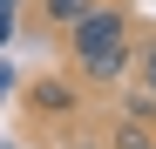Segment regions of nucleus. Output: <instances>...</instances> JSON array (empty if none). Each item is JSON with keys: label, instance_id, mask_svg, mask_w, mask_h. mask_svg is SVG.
Here are the masks:
<instances>
[{"label": "nucleus", "instance_id": "nucleus-6", "mask_svg": "<svg viewBox=\"0 0 156 149\" xmlns=\"http://www.w3.org/2000/svg\"><path fill=\"white\" fill-rule=\"evenodd\" d=\"M122 122H143V129H149V122H156V95H149L143 81H136V88L122 95Z\"/></svg>", "mask_w": 156, "mask_h": 149}, {"label": "nucleus", "instance_id": "nucleus-7", "mask_svg": "<svg viewBox=\"0 0 156 149\" xmlns=\"http://www.w3.org/2000/svg\"><path fill=\"white\" fill-rule=\"evenodd\" d=\"M136 81L156 95V41H143V54H136Z\"/></svg>", "mask_w": 156, "mask_h": 149}, {"label": "nucleus", "instance_id": "nucleus-3", "mask_svg": "<svg viewBox=\"0 0 156 149\" xmlns=\"http://www.w3.org/2000/svg\"><path fill=\"white\" fill-rule=\"evenodd\" d=\"M27 102H34L41 115H68V109H75V81L48 74V81H34V88H27Z\"/></svg>", "mask_w": 156, "mask_h": 149}, {"label": "nucleus", "instance_id": "nucleus-4", "mask_svg": "<svg viewBox=\"0 0 156 149\" xmlns=\"http://www.w3.org/2000/svg\"><path fill=\"white\" fill-rule=\"evenodd\" d=\"M109 149H156V129H143V122H122V115H115Z\"/></svg>", "mask_w": 156, "mask_h": 149}, {"label": "nucleus", "instance_id": "nucleus-1", "mask_svg": "<svg viewBox=\"0 0 156 149\" xmlns=\"http://www.w3.org/2000/svg\"><path fill=\"white\" fill-rule=\"evenodd\" d=\"M75 54H102V47H129V14L122 7H109V0H95V7L75 20Z\"/></svg>", "mask_w": 156, "mask_h": 149}, {"label": "nucleus", "instance_id": "nucleus-2", "mask_svg": "<svg viewBox=\"0 0 156 149\" xmlns=\"http://www.w3.org/2000/svg\"><path fill=\"white\" fill-rule=\"evenodd\" d=\"M75 68H82L88 81H102V88H115L122 74H129V47H102V54H75Z\"/></svg>", "mask_w": 156, "mask_h": 149}, {"label": "nucleus", "instance_id": "nucleus-5", "mask_svg": "<svg viewBox=\"0 0 156 149\" xmlns=\"http://www.w3.org/2000/svg\"><path fill=\"white\" fill-rule=\"evenodd\" d=\"M88 7H95V0H41V20H48V27H75Z\"/></svg>", "mask_w": 156, "mask_h": 149}]
</instances>
